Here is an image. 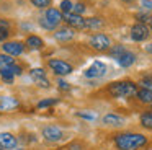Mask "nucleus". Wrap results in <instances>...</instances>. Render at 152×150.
<instances>
[{
    "instance_id": "obj_1",
    "label": "nucleus",
    "mask_w": 152,
    "mask_h": 150,
    "mask_svg": "<svg viewBox=\"0 0 152 150\" xmlns=\"http://www.w3.org/2000/svg\"><path fill=\"white\" fill-rule=\"evenodd\" d=\"M115 143L119 150H139L147 143V137L142 134H118Z\"/></svg>"
},
{
    "instance_id": "obj_2",
    "label": "nucleus",
    "mask_w": 152,
    "mask_h": 150,
    "mask_svg": "<svg viewBox=\"0 0 152 150\" xmlns=\"http://www.w3.org/2000/svg\"><path fill=\"white\" fill-rule=\"evenodd\" d=\"M108 91L115 98H129L137 93V87L132 82H116L110 85Z\"/></svg>"
},
{
    "instance_id": "obj_3",
    "label": "nucleus",
    "mask_w": 152,
    "mask_h": 150,
    "mask_svg": "<svg viewBox=\"0 0 152 150\" xmlns=\"http://www.w3.org/2000/svg\"><path fill=\"white\" fill-rule=\"evenodd\" d=\"M49 68L57 75H69L72 74V65L66 60H61V59H49L48 60Z\"/></svg>"
},
{
    "instance_id": "obj_4",
    "label": "nucleus",
    "mask_w": 152,
    "mask_h": 150,
    "mask_svg": "<svg viewBox=\"0 0 152 150\" xmlns=\"http://www.w3.org/2000/svg\"><path fill=\"white\" fill-rule=\"evenodd\" d=\"M90 46L93 49H96V51H108L110 46H111V41H110V38L106 34L96 33V34H93L90 38Z\"/></svg>"
},
{
    "instance_id": "obj_5",
    "label": "nucleus",
    "mask_w": 152,
    "mask_h": 150,
    "mask_svg": "<svg viewBox=\"0 0 152 150\" xmlns=\"http://www.w3.org/2000/svg\"><path fill=\"white\" fill-rule=\"evenodd\" d=\"M62 20L70 26V28H75V29L85 28V18H83L82 15H77V13H64Z\"/></svg>"
},
{
    "instance_id": "obj_6",
    "label": "nucleus",
    "mask_w": 152,
    "mask_h": 150,
    "mask_svg": "<svg viewBox=\"0 0 152 150\" xmlns=\"http://www.w3.org/2000/svg\"><path fill=\"white\" fill-rule=\"evenodd\" d=\"M2 49H4V54H8V55H12V57H17V55L23 54L25 44L20 42V41H8V42H5V44L2 46Z\"/></svg>"
},
{
    "instance_id": "obj_7",
    "label": "nucleus",
    "mask_w": 152,
    "mask_h": 150,
    "mask_svg": "<svg viewBox=\"0 0 152 150\" xmlns=\"http://www.w3.org/2000/svg\"><path fill=\"white\" fill-rule=\"evenodd\" d=\"M41 134H43L44 140H48V142H59V140H62V137H64L62 130H61L59 127H56V126L44 127Z\"/></svg>"
},
{
    "instance_id": "obj_8",
    "label": "nucleus",
    "mask_w": 152,
    "mask_h": 150,
    "mask_svg": "<svg viewBox=\"0 0 152 150\" xmlns=\"http://www.w3.org/2000/svg\"><path fill=\"white\" fill-rule=\"evenodd\" d=\"M106 72V65L100 60H95L88 68L85 70V77L87 78H98V77H103Z\"/></svg>"
},
{
    "instance_id": "obj_9",
    "label": "nucleus",
    "mask_w": 152,
    "mask_h": 150,
    "mask_svg": "<svg viewBox=\"0 0 152 150\" xmlns=\"http://www.w3.org/2000/svg\"><path fill=\"white\" fill-rule=\"evenodd\" d=\"M149 34H151V33H149L147 26L142 25V23H136V25L131 28V38L134 39V41H139V42L145 41Z\"/></svg>"
},
{
    "instance_id": "obj_10",
    "label": "nucleus",
    "mask_w": 152,
    "mask_h": 150,
    "mask_svg": "<svg viewBox=\"0 0 152 150\" xmlns=\"http://www.w3.org/2000/svg\"><path fill=\"white\" fill-rule=\"evenodd\" d=\"M17 137L13 135L12 132H0V147L5 150H13L17 149Z\"/></svg>"
},
{
    "instance_id": "obj_11",
    "label": "nucleus",
    "mask_w": 152,
    "mask_h": 150,
    "mask_svg": "<svg viewBox=\"0 0 152 150\" xmlns=\"http://www.w3.org/2000/svg\"><path fill=\"white\" fill-rule=\"evenodd\" d=\"M74 36H75V33H74V29L70 28V26H62V28L56 29V33H54V38L59 42H67V41H70Z\"/></svg>"
},
{
    "instance_id": "obj_12",
    "label": "nucleus",
    "mask_w": 152,
    "mask_h": 150,
    "mask_svg": "<svg viewBox=\"0 0 152 150\" xmlns=\"http://www.w3.org/2000/svg\"><path fill=\"white\" fill-rule=\"evenodd\" d=\"M44 18H46L51 25L57 26L61 21H62V13H61V10H56V8L51 7V8H46V12H44Z\"/></svg>"
},
{
    "instance_id": "obj_13",
    "label": "nucleus",
    "mask_w": 152,
    "mask_h": 150,
    "mask_svg": "<svg viewBox=\"0 0 152 150\" xmlns=\"http://www.w3.org/2000/svg\"><path fill=\"white\" fill-rule=\"evenodd\" d=\"M116 60H118V64L121 65V67H131V65L136 62V55L132 54V52L124 51V52H123V54L119 55L118 59H116Z\"/></svg>"
},
{
    "instance_id": "obj_14",
    "label": "nucleus",
    "mask_w": 152,
    "mask_h": 150,
    "mask_svg": "<svg viewBox=\"0 0 152 150\" xmlns=\"http://www.w3.org/2000/svg\"><path fill=\"white\" fill-rule=\"evenodd\" d=\"M26 46H28L30 49H34V51H38V49H43L44 42H43V39H41L39 36L31 34V36H28V38H26Z\"/></svg>"
},
{
    "instance_id": "obj_15",
    "label": "nucleus",
    "mask_w": 152,
    "mask_h": 150,
    "mask_svg": "<svg viewBox=\"0 0 152 150\" xmlns=\"http://www.w3.org/2000/svg\"><path fill=\"white\" fill-rule=\"evenodd\" d=\"M103 122H105L106 126H123L124 117L118 116V114H106V116L103 117Z\"/></svg>"
},
{
    "instance_id": "obj_16",
    "label": "nucleus",
    "mask_w": 152,
    "mask_h": 150,
    "mask_svg": "<svg viewBox=\"0 0 152 150\" xmlns=\"http://www.w3.org/2000/svg\"><path fill=\"white\" fill-rule=\"evenodd\" d=\"M136 96H137L139 101H142V103H147V104L152 103V91L147 90V88H141V90H137Z\"/></svg>"
},
{
    "instance_id": "obj_17",
    "label": "nucleus",
    "mask_w": 152,
    "mask_h": 150,
    "mask_svg": "<svg viewBox=\"0 0 152 150\" xmlns=\"http://www.w3.org/2000/svg\"><path fill=\"white\" fill-rule=\"evenodd\" d=\"M103 20L102 18H85V28H88V29H100V28H103Z\"/></svg>"
},
{
    "instance_id": "obj_18",
    "label": "nucleus",
    "mask_w": 152,
    "mask_h": 150,
    "mask_svg": "<svg viewBox=\"0 0 152 150\" xmlns=\"http://www.w3.org/2000/svg\"><path fill=\"white\" fill-rule=\"evenodd\" d=\"M18 101L15 98H2L0 100V109H12V108H17Z\"/></svg>"
},
{
    "instance_id": "obj_19",
    "label": "nucleus",
    "mask_w": 152,
    "mask_h": 150,
    "mask_svg": "<svg viewBox=\"0 0 152 150\" xmlns=\"http://www.w3.org/2000/svg\"><path fill=\"white\" fill-rule=\"evenodd\" d=\"M0 77L4 78L7 83H12V82H13V78H15V75L12 74L7 67H4V65H2V67H0Z\"/></svg>"
},
{
    "instance_id": "obj_20",
    "label": "nucleus",
    "mask_w": 152,
    "mask_h": 150,
    "mask_svg": "<svg viewBox=\"0 0 152 150\" xmlns=\"http://www.w3.org/2000/svg\"><path fill=\"white\" fill-rule=\"evenodd\" d=\"M141 124L147 129H152V113H144L141 116Z\"/></svg>"
},
{
    "instance_id": "obj_21",
    "label": "nucleus",
    "mask_w": 152,
    "mask_h": 150,
    "mask_svg": "<svg viewBox=\"0 0 152 150\" xmlns=\"http://www.w3.org/2000/svg\"><path fill=\"white\" fill-rule=\"evenodd\" d=\"M72 8L74 5L70 0H62L61 2V13H72Z\"/></svg>"
},
{
    "instance_id": "obj_22",
    "label": "nucleus",
    "mask_w": 152,
    "mask_h": 150,
    "mask_svg": "<svg viewBox=\"0 0 152 150\" xmlns=\"http://www.w3.org/2000/svg\"><path fill=\"white\" fill-rule=\"evenodd\" d=\"M30 2H31V5L36 7V8H48L53 0H30Z\"/></svg>"
},
{
    "instance_id": "obj_23",
    "label": "nucleus",
    "mask_w": 152,
    "mask_h": 150,
    "mask_svg": "<svg viewBox=\"0 0 152 150\" xmlns=\"http://www.w3.org/2000/svg\"><path fill=\"white\" fill-rule=\"evenodd\" d=\"M136 20H137L139 23H142V25L152 23V15H149V13H137V15H136Z\"/></svg>"
},
{
    "instance_id": "obj_24",
    "label": "nucleus",
    "mask_w": 152,
    "mask_h": 150,
    "mask_svg": "<svg viewBox=\"0 0 152 150\" xmlns=\"http://www.w3.org/2000/svg\"><path fill=\"white\" fill-rule=\"evenodd\" d=\"M0 64L2 65H12V64H15V59L8 54H0Z\"/></svg>"
},
{
    "instance_id": "obj_25",
    "label": "nucleus",
    "mask_w": 152,
    "mask_h": 150,
    "mask_svg": "<svg viewBox=\"0 0 152 150\" xmlns=\"http://www.w3.org/2000/svg\"><path fill=\"white\" fill-rule=\"evenodd\" d=\"M123 52H124V47H123V46H115V47H113L111 51H110V55H113V57L118 59L119 55L123 54Z\"/></svg>"
},
{
    "instance_id": "obj_26",
    "label": "nucleus",
    "mask_w": 152,
    "mask_h": 150,
    "mask_svg": "<svg viewBox=\"0 0 152 150\" xmlns=\"http://www.w3.org/2000/svg\"><path fill=\"white\" fill-rule=\"evenodd\" d=\"M33 80L36 82L41 88H49V82H48L46 77H36V78H33Z\"/></svg>"
},
{
    "instance_id": "obj_27",
    "label": "nucleus",
    "mask_w": 152,
    "mask_h": 150,
    "mask_svg": "<svg viewBox=\"0 0 152 150\" xmlns=\"http://www.w3.org/2000/svg\"><path fill=\"white\" fill-rule=\"evenodd\" d=\"M56 103H57V100H44V101H39V103H38V108L43 109V108L53 106V104H56Z\"/></svg>"
},
{
    "instance_id": "obj_28",
    "label": "nucleus",
    "mask_w": 152,
    "mask_h": 150,
    "mask_svg": "<svg viewBox=\"0 0 152 150\" xmlns=\"http://www.w3.org/2000/svg\"><path fill=\"white\" fill-rule=\"evenodd\" d=\"M39 25L43 26V28L49 29V31H53V29H56V26H54V25H51V23L48 21V20L44 18V16H43V18H39Z\"/></svg>"
},
{
    "instance_id": "obj_29",
    "label": "nucleus",
    "mask_w": 152,
    "mask_h": 150,
    "mask_svg": "<svg viewBox=\"0 0 152 150\" xmlns=\"http://www.w3.org/2000/svg\"><path fill=\"white\" fill-rule=\"evenodd\" d=\"M4 67H7L13 75H21V67H18V65H15V64H12V65H4Z\"/></svg>"
},
{
    "instance_id": "obj_30",
    "label": "nucleus",
    "mask_w": 152,
    "mask_h": 150,
    "mask_svg": "<svg viewBox=\"0 0 152 150\" xmlns=\"http://www.w3.org/2000/svg\"><path fill=\"white\" fill-rule=\"evenodd\" d=\"M141 85H142V88H147V90L152 91V77L142 78V80H141Z\"/></svg>"
},
{
    "instance_id": "obj_31",
    "label": "nucleus",
    "mask_w": 152,
    "mask_h": 150,
    "mask_svg": "<svg viewBox=\"0 0 152 150\" xmlns=\"http://www.w3.org/2000/svg\"><path fill=\"white\" fill-rule=\"evenodd\" d=\"M72 12L77 13V15H80V13L85 12V5H83V3H75V5H74V8H72Z\"/></svg>"
},
{
    "instance_id": "obj_32",
    "label": "nucleus",
    "mask_w": 152,
    "mask_h": 150,
    "mask_svg": "<svg viewBox=\"0 0 152 150\" xmlns=\"http://www.w3.org/2000/svg\"><path fill=\"white\" fill-rule=\"evenodd\" d=\"M31 77H33V78H36V77H46V74H44L43 68H33V70H31Z\"/></svg>"
},
{
    "instance_id": "obj_33",
    "label": "nucleus",
    "mask_w": 152,
    "mask_h": 150,
    "mask_svg": "<svg viewBox=\"0 0 152 150\" xmlns=\"http://www.w3.org/2000/svg\"><path fill=\"white\" fill-rule=\"evenodd\" d=\"M0 29H10V23L5 18H0Z\"/></svg>"
},
{
    "instance_id": "obj_34",
    "label": "nucleus",
    "mask_w": 152,
    "mask_h": 150,
    "mask_svg": "<svg viewBox=\"0 0 152 150\" xmlns=\"http://www.w3.org/2000/svg\"><path fill=\"white\" fill-rule=\"evenodd\" d=\"M57 85H59L61 90H69V83H67V82H64V80H59V82H57Z\"/></svg>"
},
{
    "instance_id": "obj_35",
    "label": "nucleus",
    "mask_w": 152,
    "mask_h": 150,
    "mask_svg": "<svg viewBox=\"0 0 152 150\" xmlns=\"http://www.w3.org/2000/svg\"><path fill=\"white\" fill-rule=\"evenodd\" d=\"M77 116L83 117V119H88V121H93V119H95V117H93L92 114H87V113H77Z\"/></svg>"
},
{
    "instance_id": "obj_36",
    "label": "nucleus",
    "mask_w": 152,
    "mask_h": 150,
    "mask_svg": "<svg viewBox=\"0 0 152 150\" xmlns=\"http://www.w3.org/2000/svg\"><path fill=\"white\" fill-rule=\"evenodd\" d=\"M8 38V29H0V41Z\"/></svg>"
},
{
    "instance_id": "obj_37",
    "label": "nucleus",
    "mask_w": 152,
    "mask_h": 150,
    "mask_svg": "<svg viewBox=\"0 0 152 150\" xmlns=\"http://www.w3.org/2000/svg\"><path fill=\"white\" fill-rule=\"evenodd\" d=\"M142 7H145V8L152 10V0H142Z\"/></svg>"
},
{
    "instance_id": "obj_38",
    "label": "nucleus",
    "mask_w": 152,
    "mask_h": 150,
    "mask_svg": "<svg viewBox=\"0 0 152 150\" xmlns=\"http://www.w3.org/2000/svg\"><path fill=\"white\" fill-rule=\"evenodd\" d=\"M145 52L152 54V42H151V44H147V46H145Z\"/></svg>"
},
{
    "instance_id": "obj_39",
    "label": "nucleus",
    "mask_w": 152,
    "mask_h": 150,
    "mask_svg": "<svg viewBox=\"0 0 152 150\" xmlns=\"http://www.w3.org/2000/svg\"><path fill=\"white\" fill-rule=\"evenodd\" d=\"M123 2H126V3H129V2H132V0H123Z\"/></svg>"
},
{
    "instance_id": "obj_40",
    "label": "nucleus",
    "mask_w": 152,
    "mask_h": 150,
    "mask_svg": "<svg viewBox=\"0 0 152 150\" xmlns=\"http://www.w3.org/2000/svg\"><path fill=\"white\" fill-rule=\"evenodd\" d=\"M13 150H21V149H13Z\"/></svg>"
},
{
    "instance_id": "obj_41",
    "label": "nucleus",
    "mask_w": 152,
    "mask_h": 150,
    "mask_svg": "<svg viewBox=\"0 0 152 150\" xmlns=\"http://www.w3.org/2000/svg\"><path fill=\"white\" fill-rule=\"evenodd\" d=\"M0 150H5V149H2V147H0Z\"/></svg>"
},
{
    "instance_id": "obj_42",
    "label": "nucleus",
    "mask_w": 152,
    "mask_h": 150,
    "mask_svg": "<svg viewBox=\"0 0 152 150\" xmlns=\"http://www.w3.org/2000/svg\"><path fill=\"white\" fill-rule=\"evenodd\" d=\"M0 2H2V0H0Z\"/></svg>"
},
{
    "instance_id": "obj_43",
    "label": "nucleus",
    "mask_w": 152,
    "mask_h": 150,
    "mask_svg": "<svg viewBox=\"0 0 152 150\" xmlns=\"http://www.w3.org/2000/svg\"><path fill=\"white\" fill-rule=\"evenodd\" d=\"M151 104H152V103H151Z\"/></svg>"
}]
</instances>
